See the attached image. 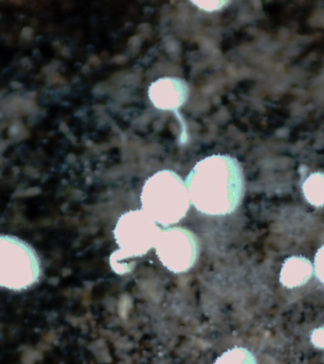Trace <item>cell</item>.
<instances>
[{
  "instance_id": "52a82bcc",
  "label": "cell",
  "mask_w": 324,
  "mask_h": 364,
  "mask_svg": "<svg viewBox=\"0 0 324 364\" xmlns=\"http://www.w3.org/2000/svg\"><path fill=\"white\" fill-rule=\"evenodd\" d=\"M313 269L311 262L306 258L290 257L281 270V283L289 289L303 286L311 277Z\"/></svg>"
},
{
  "instance_id": "8992f818",
  "label": "cell",
  "mask_w": 324,
  "mask_h": 364,
  "mask_svg": "<svg viewBox=\"0 0 324 364\" xmlns=\"http://www.w3.org/2000/svg\"><path fill=\"white\" fill-rule=\"evenodd\" d=\"M189 85L179 77H163L153 82L148 88V96L158 109L176 111L189 98Z\"/></svg>"
},
{
  "instance_id": "7c38bea8",
  "label": "cell",
  "mask_w": 324,
  "mask_h": 364,
  "mask_svg": "<svg viewBox=\"0 0 324 364\" xmlns=\"http://www.w3.org/2000/svg\"><path fill=\"white\" fill-rule=\"evenodd\" d=\"M314 337H315L314 341L317 343V346L324 347V332H320V330H318L317 333H315Z\"/></svg>"
},
{
  "instance_id": "8fae6325",
  "label": "cell",
  "mask_w": 324,
  "mask_h": 364,
  "mask_svg": "<svg viewBox=\"0 0 324 364\" xmlns=\"http://www.w3.org/2000/svg\"><path fill=\"white\" fill-rule=\"evenodd\" d=\"M193 4L198 6L201 10L206 11H215L221 10L227 4V1H193Z\"/></svg>"
},
{
  "instance_id": "6da1fadb",
  "label": "cell",
  "mask_w": 324,
  "mask_h": 364,
  "mask_svg": "<svg viewBox=\"0 0 324 364\" xmlns=\"http://www.w3.org/2000/svg\"><path fill=\"white\" fill-rule=\"evenodd\" d=\"M185 183L190 203L204 215H230L243 200V168L237 159L230 155L217 154L201 159L193 166Z\"/></svg>"
},
{
  "instance_id": "3957f363",
  "label": "cell",
  "mask_w": 324,
  "mask_h": 364,
  "mask_svg": "<svg viewBox=\"0 0 324 364\" xmlns=\"http://www.w3.org/2000/svg\"><path fill=\"white\" fill-rule=\"evenodd\" d=\"M161 230L144 210H128L119 216L113 232L119 250L110 255L111 269L118 274L130 272L129 261L142 257L155 247Z\"/></svg>"
},
{
  "instance_id": "30bf717a",
  "label": "cell",
  "mask_w": 324,
  "mask_h": 364,
  "mask_svg": "<svg viewBox=\"0 0 324 364\" xmlns=\"http://www.w3.org/2000/svg\"><path fill=\"white\" fill-rule=\"evenodd\" d=\"M314 270L318 280L324 284V246L318 250L315 256Z\"/></svg>"
},
{
  "instance_id": "277c9868",
  "label": "cell",
  "mask_w": 324,
  "mask_h": 364,
  "mask_svg": "<svg viewBox=\"0 0 324 364\" xmlns=\"http://www.w3.org/2000/svg\"><path fill=\"white\" fill-rule=\"evenodd\" d=\"M41 267L36 252L21 239L0 235V287L24 290L39 280Z\"/></svg>"
},
{
  "instance_id": "9c48e42d",
  "label": "cell",
  "mask_w": 324,
  "mask_h": 364,
  "mask_svg": "<svg viewBox=\"0 0 324 364\" xmlns=\"http://www.w3.org/2000/svg\"><path fill=\"white\" fill-rule=\"evenodd\" d=\"M213 364H258L249 350L244 347H233L219 355Z\"/></svg>"
},
{
  "instance_id": "5b68a950",
  "label": "cell",
  "mask_w": 324,
  "mask_h": 364,
  "mask_svg": "<svg viewBox=\"0 0 324 364\" xmlns=\"http://www.w3.org/2000/svg\"><path fill=\"white\" fill-rule=\"evenodd\" d=\"M155 249L163 267L176 274L192 269L199 255L198 238L192 230L183 227L161 230Z\"/></svg>"
},
{
  "instance_id": "ba28073f",
  "label": "cell",
  "mask_w": 324,
  "mask_h": 364,
  "mask_svg": "<svg viewBox=\"0 0 324 364\" xmlns=\"http://www.w3.org/2000/svg\"><path fill=\"white\" fill-rule=\"evenodd\" d=\"M303 192L307 201L314 206L324 205V173H313L306 179L303 185Z\"/></svg>"
},
{
  "instance_id": "7a4b0ae2",
  "label": "cell",
  "mask_w": 324,
  "mask_h": 364,
  "mask_svg": "<svg viewBox=\"0 0 324 364\" xmlns=\"http://www.w3.org/2000/svg\"><path fill=\"white\" fill-rule=\"evenodd\" d=\"M141 210L164 228L178 224L190 209L186 183L172 170H161L146 179L141 193Z\"/></svg>"
}]
</instances>
